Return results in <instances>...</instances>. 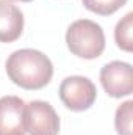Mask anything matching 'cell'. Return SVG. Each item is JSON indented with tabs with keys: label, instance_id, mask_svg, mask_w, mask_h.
I'll return each mask as SVG.
<instances>
[{
	"label": "cell",
	"instance_id": "obj_10",
	"mask_svg": "<svg viewBox=\"0 0 133 135\" xmlns=\"http://www.w3.org/2000/svg\"><path fill=\"white\" fill-rule=\"evenodd\" d=\"M81 2L86 9L100 16H110L127 3V0H81Z\"/></svg>",
	"mask_w": 133,
	"mask_h": 135
},
{
	"label": "cell",
	"instance_id": "obj_4",
	"mask_svg": "<svg viewBox=\"0 0 133 135\" xmlns=\"http://www.w3.org/2000/svg\"><path fill=\"white\" fill-rule=\"evenodd\" d=\"M25 127L30 135H58L60 118L45 101H32L25 105Z\"/></svg>",
	"mask_w": 133,
	"mask_h": 135
},
{
	"label": "cell",
	"instance_id": "obj_5",
	"mask_svg": "<svg viewBox=\"0 0 133 135\" xmlns=\"http://www.w3.org/2000/svg\"><path fill=\"white\" fill-rule=\"evenodd\" d=\"M100 83L111 98H124L132 94V65L125 61H111L105 65L100 69Z\"/></svg>",
	"mask_w": 133,
	"mask_h": 135
},
{
	"label": "cell",
	"instance_id": "obj_7",
	"mask_svg": "<svg viewBox=\"0 0 133 135\" xmlns=\"http://www.w3.org/2000/svg\"><path fill=\"white\" fill-rule=\"evenodd\" d=\"M24 32L22 11L8 0H0V42H13Z\"/></svg>",
	"mask_w": 133,
	"mask_h": 135
},
{
	"label": "cell",
	"instance_id": "obj_8",
	"mask_svg": "<svg viewBox=\"0 0 133 135\" xmlns=\"http://www.w3.org/2000/svg\"><path fill=\"white\" fill-rule=\"evenodd\" d=\"M133 13H127L116 25L114 28V39L119 49L125 52L133 50Z\"/></svg>",
	"mask_w": 133,
	"mask_h": 135
},
{
	"label": "cell",
	"instance_id": "obj_6",
	"mask_svg": "<svg viewBox=\"0 0 133 135\" xmlns=\"http://www.w3.org/2000/svg\"><path fill=\"white\" fill-rule=\"evenodd\" d=\"M25 102L17 96L0 98V135H25Z\"/></svg>",
	"mask_w": 133,
	"mask_h": 135
},
{
	"label": "cell",
	"instance_id": "obj_1",
	"mask_svg": "<svg viewBox=\"0 0 133 135\" xmlns=\"http://www.w3.org/2000/svg\"><path fill=\"white\" fill-rule=\"evenodd\" d=\"M5 68L9 80L24 90H41L53 75L50 58L34 49H21L13 52L8 57Z\"/></svg>",
	"mask_w": 133,
	"mask_h": 135
},
{
	"label": "cell",
	"instance_id": "obj_11",
	"mask_svg": "<svg viewBox=\"0 0 133 135\" xmlns=\"http://www.w3.org/2000/svg\"><path fill=\"white\" fill-rule=\"evenodd\" d=\"M16 2H32V0H16Z\"/></svg>",
	"mask_w": 133,
	"mask_h": 135
},
{
	"label": "cell",
	"instance_id": "obj_9",
	"mask_svg": "<svg viewBox=\"0 0 133 135\" xmlns=\"http://www.w3.org/2000/svg\"><path fill=\"white\" fill-rule=\"evenodd\" d=\"M132 116L133 101H127L117 107L114 116V126L119 135H132Z\"/></svg>",
	"mask_w": 133,
	"mask_h": 135
},
{
	"label": "cell",
	"instance_id": "obj_2",
	"mask_svg": "<svg viewBox=\"0 0 133 135\" xmlns=\"http://www.w3.org/2000/svg\"><path fill=\"white\" fill-rule=\"evenodd\" d=\"M66 44L74 55L85 60H94L105 50V33L97 22L78 19L67 28Z\"/></svg>",
	"mask_w": 133,
	"mask_h": 135
},
{
	"label": "cell",
	"instance_id": "obj_3",
	"mask_svg": "<svg viewBox=\"0 0 133 135\" xmlns=\"http://www.w3.org/2000/svg\"><path fill=\"white\" fill-rule=\"evenodd\" d=\"M60 99L72 112H85L93 107L97 98V90L93 80L83 75L66 77L60 85Z\"/></svg>",
	"mask_w": 133,
	"mask_h": 135
}]
</instances>
